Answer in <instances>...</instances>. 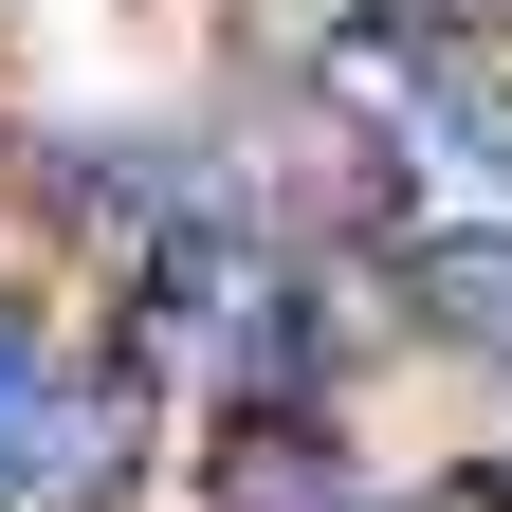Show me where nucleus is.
<instances>
[{"mask_svg": "<svg viewBox=\"0 0 512 512\" xmlns=\"http://www.w3.org/2000/svg\"><path fill=\"white\" fill-rule=\"evenodd\" d=\"M202 512H366V494H348V439L311 403H238L202 439Z\"/></svg>", "mask_w": 512, "mask_h": 512, "instance_id": "obj_1", "label": "nucleus"}, {"mask_svg": "<svg viewBox=\"0 0 512 512\" xmlns=\"http://www.w3.org/2000/svg\"><path fill=\"white\" fill-rule=\"evenodd\" d=\"M421 74H439V37L403 19V0H348V19H311V110H330V128H384V147H403Z\"/></svg>", "mask_w": 512, "mask_h": 512, "instance_id": "obj_2", "label": "nucleus"}, {"mask_svg": "<svg viewBox=\"0 0 512 512\" xmlns=\"http://www.w3.org/2000/svg\"><path fill=\"white\" fill-rule=\"evenodd\" d=\"M403 293H421L439 348L512 366V220H421V238H403Z\"/></svg>", "mask_w": 512, "mask_h": 512, "instance_id": "obj_3", "label": "nucleus"}, {"mask_svg": "<svg viewBox=\"0 0 512 512\" xmlns=\"http://www.w3.org/2000/svg\"><path fill=\"white\" fill-rule=\"evenodd\" d=\"M403 147H421L439 183H512V92L476 74L458 37H439V74H421V110H403Z\"/></svg>", "mask_w": 512, "mask_h": 512, "instance_id": "obj_4", "label": "nucleus"}, {"mask_svg": "<svg viewBox=\"0 0 512 512\" xmlns=\"http://www.w3.org/2000/svg\"><path fill=\"white\" fill-rule=\"evenodd\" d=\"M403 19H421V37H458V19H476V0H403Z\"/></svg>", "mask_w": 512, "mask_h": 512, "instance_id": "obj_5", "label": "nucleus"}, {"mask_svg": "<svg viewBox=\"0 0 512 512\" xmlns=\"http://www.w3.org/2000/svg\"><path fill=\"white\" fill-rule=\"evenodd\" d=\"M439 512H458V494H439Z\"/></svg>", "mask_w": 512, "mask_h": 512, "instance_id": "obj_6", "label": "nucleus"}]
</instances>
